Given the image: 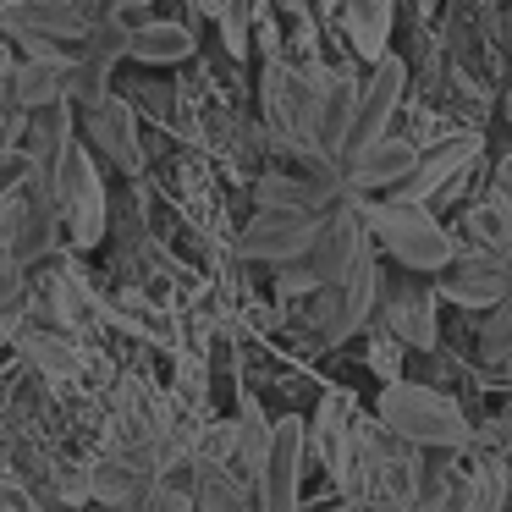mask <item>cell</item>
I'll return each instance as SVG.
<instances>
[{
	"mask_svg": "<svg viewBox=\"0 0 512 512\" xmlns=\"http://www.w3.org/2000/svg\"><path fill=\"white\" fill-rule=\"evenodd\" d=\"M149 485H155V474H144V468H138L133 457H122V452L100 457V463L89 468V496L100 501V507H122V501L144 496Z\"/></svg>",
	"mask_w": 512,
	"mask_h": 512,
	"instance_id": "21",
	"label": "cell"
},
{
	"mask_svg": "<svg viewBox=\"0 0 512 512\" xmlns=\"http://www.w3.org/2000/svg\"><path fill=\"white\" fill-rule=\"evenodd\" d=\"M28 122V111L17 105V89H12V67L0 72V138H12L17 127Z\"/></svg>",
	"mask_w": 512,
	"mask_h": 512,
	"instance_id": "28",
	"label": "cell"
},
{
	"mask_svg": "<svg viewBox=\"0 0 512 512\" xmlns=\"http://www.w3.org/2000/svg\"><path fill=\"white\" fill-rule=\"evenodd\" d=\"M474 160H479V133L441 138V144L419 149V160H413L408 182H402L391 199H402V204H430V210H435L446 193L463 188V177H468V166H474Z\"/></svg>",
	"mask_w": 512,
	"mask_h": 512,
	"instance_id": "9",
	"label": "cell"
},
{
	"mask_svg": "<svg viewBox=\"0 0 512 512\" xmlns=\"http://www.w3.org/2000/svg\"><path fill=\"white\" fill-rule=\"evenodd\" d=\"M320 105H325V83H314L309 72H292L281 61L265 67V116L270 133L292 149V155L320 160Z\"/></svg>",
	"mask_w": 512,
	"mask_h": 512,
	"instance_id": "6",
	"label": "cell"
},
{
	"mask_svg": "<svg viewBox=\"0 0 512 512\" xmlns=\"http://www.w3.org/2000/svg\"><path fill=\"white\" fill-rule=\"evenodd\" d=\"M50 204H56L61 226H67L72 248H94L105 243V221H111V199H105V177L100 160L89 155V144L72 138V149L61 155V171L50 177Z\"/></svg>",
	"mask_w": 512,
	"mask_h": 512,
	"instance_id": "5",
	"label": "cell"
},
{
	"mask_svg": "<svg viewBox=\"0 0 512 512\" xmlns=\"http://www.w3.org/2000/svg\"><path fill=\"white\" fill-rule=\"evenodd\" d=\"M507 490H512V468L501 457H490V463L474 468V479L452 501V512H507Z\"/></svg>",
	"mask_w": 512,
	"mask_h": 512,
	"instance_id": "22",
	"label": "cell"
},
{
	"mask_svg": "<svg viewBox=\"0 0 512 512\" xmlns=\"http://www.w3.org/2000/svg\"><path fill=\"white\" fill-rule=\"evenodd\" d=\"M116 6H149V0H116Z\"/></svg>",
	"mask_w": 512,
	"mask_h": 512,
	"instance_id": "34",
	"label": "cell"
},
{
	"mask_svg": "<svg viewBox=\"0 0 512 512\" xmlns=\"http://www.w3.org/2000/svg\"><path fill=\"white\" fill-rule=\"evenodd\" d=\"M342 23H347V39H353V50L364 61H380L391 45V23H397V12H391V0H342Z\"/></svg>",
	"mask_w": 512,
	"mask_h": 512,
	"instance_id": "20",
	"label": "cell"
},
{
	"mask_svg": "<svg viewBox=\"0 0 512 512\" xmlns=\"http://www.w3.org/2000/svg\"><path fill=\"white\" fill-rule=\"evenodd\" d=\"M6 67H12V50H6V45H0V72H6Z\"/></svg>",
	"mask_w": 512,
	"mask_h": 512,
	"instance_id": "33",
	"label": "cell"
},
{
	"mask_svg": "<svg viewBox=\"0 0 512 512\" xmlns=\"http://www.w3.org/2000/svg\"><path fill=\"white\" fill-rule=\"evenodd\" d=\"M17 347H23V358L34 369H45L50 380L78 375V347H72L61 331H17Z\"/></svg>",
	"mask_w": 512,
	"mask_h": 512,
	"instance_id": "23",
	"label": "cell"
},
{
	"mask_svg": "<svg viewBox=\"0 0 512 512\" xmlns=\"http://www.w3.org/2000/svg\"><path fill=\"white\" fill-rule=\"evenodd\" d=\"M270 435H276V424H265L254 408H243V419H237V452H232V463L243 468V479H259L265 452H270Z\"/></svg>",
	"mask_w": 512,
	"mask_h": 512,
	"instance_id": "26",
	"label": "cell"
},
{
	"mask_svg": "<svg viewBox=\"0 0 512 512\" xmlns=\"http://www.w3.org/2000/svg\"><path fill=\"white\" fill-rule=\"evenodd\" d=\"M402 83H408V67L397 56H380L375 72L358 83V111H353V127H347V144H342V166L391 133V116L402 105Z\"/></svg>",
	"mask_w": 512,
	"mask_h": 512,
	"instance_id": "8",
	"label": "cell"
},
{
	"mask_svg": "<svg viewBox=\"0 0 512 512\" xmlns=\"http://www.w3.org/2000/svg\"><path fill=\"white\" fill-rule=\"evenodd\" d=\"M512 287V254H490V248H468L435 276L441 303L457 309H496Z\"/></svg>",
	"mask_w": 512,
	"mask_h": 512,
	"instance_id": "11",
	"label": "cell"
},
{
	"mask_svg": "<svg viewBox=\"0 0 512 512\" xmlns=\"http://www.w3.org/2000/svg\"><path fill=\"white\" fill-rule=\"evenodd\" d=\"M507 122H512V89H507Z\"/></svg>",
	"mask_w": 512,
	"mask_h": 512,
	"instance_id": "35",
	"label": "cell"
},
{
	"mask_svg": "<svg viewBox=\"0 0 512 512\" xmlns=\"http://www.w3.org/2000/svg\"><path fill=\"white\" fill-rule=\"evenodd\" d=\"M23 309H28L23 265H17L12 254H0V342H17V331H23Z\"/></svg>",
	"mask_w": 512,
	"mask_h": 512,
	"instance_id": "25",
	"label": "cell"
},
{
	"mask_svg": "<svg viewBox=\"0 0 512 512\" xmlns=\"http://www.w3.org/2000/svg\"><path fill=\"white\" fill-rule=\"evenodd\" d=\"M413 160H419V144H408V138L386 133L380 144H369L364 155H353V160H347L342 188L353 193V199H364V193H386V199H391V193H397L402 182H408Z\"/></svg>",
	"mask_w": 512,
	"mask_h": 512,
	"instance_id": "15",
	"label": "cell"
},
{
	"mask_svg": "<svg viewBox=\"0 0 512 512\" xmlns=\"http://www.w3.org/2000/svg\"><path fill=\"white\" fill-rule=\"evenodd\" d=\"M380 424H386L397 441L408 446H430V452H452V446H468L474 441V424L468 413L457 408L446 391L424 386V380H391L375 402Z\"/></svg>",
	"mask_w": 512,
	"mask_h": 512,
	"instance_id": "3",
	"label": "cell"
},
{
	"mask_svg": "<svg viewBox=\"0 0 512 512\" xmlns=\"http://www.w3.org/2000/svg\"><path fill=\"white\" fill-rule=\"evenodd\" d=\"M325 215H298V210H259L254 221L237 237V254L254 259V265H292V259L309 254V243L320 237Z\"/></svg>",
	"mask_w": 512,
	"mask_h": 512,
	"instance_id": "12",
	"label": "cell"
},
{
	"mask_svg": "<svg viewBox=\"0 0 512 512\" xmlns=\"http://www.w3.org/2000/svg\"><path fill=\"white\" fill-rule=\"evenodd\" d=\"M83 138L100 160H111L122 177H138L144 171V144H138V122L133 105L116 100V94H100V100L83 105Z\"/></svg>",
	"mask_w": 512,
	"mask_h": 512,
	"instance_id": "14",
	"label": "cell"
},
{
	"mask_svg": "<svg viewBox=\"0 0 512 512\" xmlns=\"http://www.w3.org/2000/svg\"><path fill=\"white\" fill-rule=\"evenodd\" d=\"M496 435H501V441H512V386H507V408L496 413Z\"/></svg>",
	"mask_w": 512,
	"mask_h": 512,
	"instance_id": "31",
	"label": "cell"
},
{
	"mask_svg": "<svg viewBox=\"0 0 512 512\" xmlns=\"http://www.w3.org/2000/svg\"><path fill=\"white\" fill-rule=\"evenodd\" d=\"M479 364L496 369L512 386V298H501L496 309L485 314V325H479Z\"/></svg>",
	"mask_w": 512,
	"mask_h": 512,
	"instance_id": "24",
	"label": "cell"
},
{
	"mask_svg": "<svg viewBox=\"0 0 512 512\" xmlns=\"http://www.w3.org/2000/svg\"><path fill=\"white\" fill-rule=\"evenodd\" d=\"M386 303V331L397 336L408 353H435L441 347V292L430 281L408 276L402 287H386L380 292Z\"/></svg>",
	"mask_w": 512,
	"mask_h": 512,
	"instance_id": "13",
	"label": "cell"
},
{
	"mask_svg": "<svg viewBox=\"0 0 512 512\" xmlns=\"http://www.w3.org/2000/svg\"><path fill=\"white\" fill-rule=\"evenodd\" d=\"M122 56L144 61V67H177V61L193 56V34L182 23H133Z\"/></svg>",
	"mask_w": 512,
	"mask_h": 512,
	"instance_id": "19",
	"label": "cell"
},
{
	"mask_svg": "<svg viewBox=\"0 0 512 512\" xmlns=\"http://www.w3.org/2000/svg\"><path fill=\"white\" fill-rule=\"evenodd\" d=\"M83 6H89V12H100V17H111V6H116V0H83Z\"/></svg>",
	"mask_w": 512,
	"mask_h": 512,
	"instance_id": "32",
	"label": "cell"
},
{
	"mask_svg": "<svg viewBox=\"0 0 512 512\" xmlns=\"http://www.w3.org/2000/svg\"><path fill=\"white\" fill-rule=\"evenodd\" d=\"M309 441L320 446V463L331 468L336 485H347V474H353V424H347V397H325L320 402Z\"/></svg>",
	"mask_w": 512,
	"mask_h": 512,
	"instance_id": "18",
	"label": "cell"
},
{
	"mask_svg": "<svg viewBox=\"0 0 512 512\" xmlns=\"http://www.w3.org/2000/svg\"><path fill=\"white\" fill-rule=\"evenodd\" d=\"M105 512H166V485H149L144 496H133V501H122V507H105Z\"/></svg>",
	"mask_w": 512,
	"mask_h": 512,
	"instance_id": "29",
	"label": "cell"
},
{
	"mask_svg": "<svg viewBox=\"0 0 512 512\" xmlns=\"http://www.w3.org/2000/svg\"><path fill=\"white\" fill-rule=\"evenodd\" d=\"M364 254H369L364 204H358L353 193H347V199H342V204H336V210L320 221V237L309 243V254L292 259V265H281L276 292H281V298H314L320 287L342 281V276H347V270H353Z\"/></svg>",
	"mask_w": 512,
	"mask_h": 512,
	"instance_id": "1",
	"label": "cell"
},
{
	"mask_svg": "<svg viewBox=\"0 0 512 512\" xmlns=\"http://www.w3.org/2000/svg\"><path fill=\"white\" fill-rule=\"evenodd\" d=\"M380 292H386V276H380L375 248H369V254L358 259V265L347 270L342 281H331V287L314 292V303H309V331L320 336L325 347H342L353 331H364V325H369Z\"/></svg>",
	"mask_w": 512,
	"mask_h": 512,
	"instance_id": "7",
	"label": "cell"
},
{
	"mask_svg": "<svg viewBox=\"0 0 512 512\" xmlns=\"http://www.w3.org/2000/svg\"><path fill=\"white\" fill-rule=\"evenodd\" d=\"M72 67L78 56H28L12 67V89H17V105L28 116L34 111H50V105H67L72 100Z\"/></svg>",
	"mask_w": 512,
	"mask_h": 512,
	"instance_id": "16",
	"label": "cell"
},
{
	"mask_svg": "<svg viewBox=\"0 0 512 512\" xmlns=\"http://www.w3.org/2000/svg\"><path fill=\"white\" fill-rule=\"evenodd\" d=\"M402 358H408V347H402L391 331H375V342H369L364 364H369V369H375V375L391 386V380H402Z\"/></svg>",
	"mask_w": 512,
	"mask_h": 512,
	"instance_id": "27",
	"label": "cell"
},
{
	"mask_svg": "<svg viewBox=\"0 0 512 512\" xmlns=\"http://www.w3.org/2000/svg\"><path fill=\"white\" fill-rule=\"evenodd\" d=\"M193 6H199V12H204V17H215V23H221V17H226V12H232L237 0H193Z\"/></svg>",
	"mask_w": 512,
	"mask_h": 512,
	"instance_id": "30",
	"label": "cell"
},
{
	"mask_svg": "<svg viewBox=\"0 0 512 512\" xmlns=\"http://www.w3.org/2000/svg\"><path fill=\"white\" fill-rule=\"evenodd\" d=\"M507 512H512V490H507Z\"/></svg>",
	"mask_w": 512,
	"mask_h": 512,
	"instance_id": "36",
	"label": "cell"
},
{
	"mask_svg": "<svg viewBox=\"0 0 512 512\" xmlns=\"http://www.w3.org/2000/svg\"><path fill=\"white\" fill-rule=\"evenodd\" d=\"M303 463H309V424L303 419H281L270 435L265 468H259L254 490L265 512H298V490H303Z\"/></svg>",
	"mask_w": 512,
	"mask_h": 512,
	"instance_id": "10",
	"label": "cell"
},
{
	"mask_svg": "<svg viewBox=\"0 0 512 512\" xmlns=\"http://www.w3.org/2000/svg\"><path fill=\"white\" fill-rule=\"evenodd\" d=\"M364 226H369V243L386 248L408 276H441V270L457 259L452 232L435 221L430 204L375 199V204H364Z\"/></svg>",
	"mask_w": 512,
	"mask_h": 512,
	"instance_id": "2",
	"label": "cell"
},
{
	"mask_svg": "<svg viewBox=\"0 0 512 512\" xmlns=\"http://www.w3.org/2000/svg\"><path fill=\"white\" fill-rule=\"evenodd\" d=\"M193 507L199 512H265L254 479L226 463H193Z\"/></svg>",
	"mask_w": 512,
	"mask_h": 512,
	"instance_id": "17",
	"label": "cell"
},
{
	"mask_svg": "<svg viewBox=\"0 0 512 512\" xmlns=\"http://www.w3.org/2000/svg\"><path fill=\"white\" fill-rule=\"evenodd\" d=\"M105 17L83 0H6L0 6V34L28 45V56H83Z\"/></svg>",
	"mask_w": 512,
	"mask_h": 512,
	"instance_id": "4",
	"label": "cell"
}]
</instances>
